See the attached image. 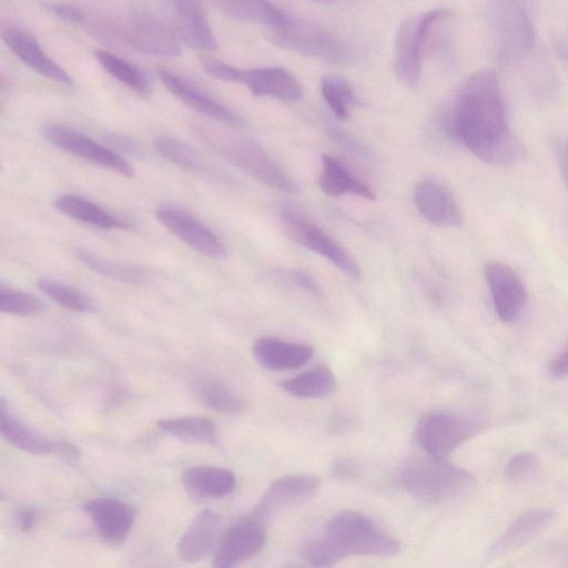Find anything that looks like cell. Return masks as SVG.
Returning <instances> with one entry per match:
<instances>
[{"label": "cell", "instance_id": "cell-1", "mask_svg": "<svg viewBox=\"0 0 568 568\" xmlns=\"http://www.w3.org/2000/svg\"><path fill=\"white\" fill-rule=\"evenodd\" d=\"M446 128L485 163L508 165L523 155V146L508 125L501 88L493 70L475 72L462 84Z\"/></svg>", "mask_w": 568, "mask_h": 568}, {"label": "cell", "instance_id": "cell-2", "mask_svg": "<svg viewBox=\"0 0 568 568\" xmlns=\"http://www.w3.org/2000/svg\"><path fill=\"white\" fill-rule=\"evenodd\" d=\"M195 131L207 148L257 182L285 193L300 192L296 182L256 143L225 136L206 126H196Z\"/></svg>", "mask_w": 568, "mask_h": 568}, {"label": "cell", "instance_id": "cell-3", "mask_svg": "<svg viewBox=\"0 0 568 568\" xmlns=\"http://www.w3.org/2000/svg\"><path fill=\"white\" fill-rule=\"evenodd\" d=\"M405 489L425 504H437L458 496L474 483V476L447 459L429 455L410 458L400 470Z\"/></svg>", "mask_w": 568, "mask_h": 568}, {"label": "cell", "instance_id": "cell-4", "mask_svg": "<svg viewBox=\"0 0 568 568\" xmlns=\"http://www.w3.org/2000/svg\"><path fill=\"white\" fill-rule=\"evenodd\" d=\"M537 0H490V16L498 60L514 64L532 50V9Z\"/></svg>", "mask_w": 568, "mask_h": 568}, {"label": "cell", "instance_id": "cell-5", "mask_svg": "<svg viewBox=\"0 0 568 568\" xmlns=\"http://www.w3.org/2000/svg\"><path fill=\"white\" fill-rule=\"evenodd\" d=\"M325 536L343 554L349 556L392 557L399 552V542L381 531L364 514L344 510L326 524Z\"/></svg>", "mask_w": 568, "mask_h": 568}, {"label": "cell", "instance_id": "cell-6", "mask_svg": "<svg viewBox=\"0 0 568 568\" xmlns=\"http://www.w3.org/2000/svg\"><path fill=\"white\" fill-rule=\"evenodd\" d=\"M265 36L274 45L295 53L331 63L348 60V50L336 36L302 19L288 17L282 26L268 28Z\"/></svg>", "mask_w": 568, "mask_h": 568}, {"label": "cell", "instance_id": "cell-7", "mask_svg": "<svg viewBox=\"0 0 568 568\" xmlns=\"http://www.w3.org/2000/svg\"><path fill=\"white\" fill-rule=\"evenodd\" d=\"M446 14L443 9L427 10L407 18L399 27L394 48V71L407 87H417L428 39Z\"/></svg>", "mask_w": 568, "mask_h": 568}, {"label": "cell", "instance_id": "cell-8", "mask_svg": "<svg viewBox=\"0 0 568 568\" xmlns=\"http://www.w3.org/2000/svg\"><path fill=\"white\" fill-rule=\"evenodd\" d=\"M477 419L452 412H430L423 415L416 427V438L425 454L447 459L480 428Z\"/></svg>", "mask_w": 568, "mask_h": 568}, {"label": "cell", "instance_id": "cell-9", "mask_svg": "<svg viewBox=\"0 0 568 568\" xmlns=\"http://www.w3.org/2000/svg\"><path fill=\"white\" fill-rule=\"evenodd\" d=\"M280 219L293 242L325 257L346 276L361 278V268L352 254L304 214L286 207L281 211Z\"/></svg>", "mask_w": 568, "mask_h": 568}, {"label": "cell", "instance_id": "cell-10", "mask_svg": "<svg viewBox=\"0 0 568 568\" xmlns=\"http://www.w3.org/2000/svg\"><path fill=\"white\" fill-rule=\"evenodd\" d=\"M266 521L252 510L229 527L215 548L214 566L231 568L260 554L266 542Z\"/></svg>", "mask_w": 568, "mask_h": 568}, {"label": "cell", "instance_id": "cell-11", "mask_svg": "<svg viewBox=\"0 0 568 568\" xmlns=\"http://www.w3.org/2000/svg\"><path fill=\"white\" fill-rule=\"evenodd\" d=\"M119 27L118 37L140 52L158 57H176L182 51L176 34L150 13L135 12Z\"/></svg>", "mask_w": 568, "mask_h": 568}, {"label": "cell", "instance_id": "cell-12", "mask_svg": "<svg viewBox=\"0 0 568 568\" xmlns=\"http://www.w3.org/2000/svg\"><path fill=\"white\" fill-rule=\"evenodd\" d=\"M43 136L52 145L77 158L110 169L128 178L134 174L131 164L119 153L73 129L50 124L43 128Z\"/></svg>", "mask_w": 568, "mask_h": 568}, {"label": "cell", "instance_id": "cell-13", "mask_svg": "<svg viewBox=\"0 0 568 568\" xmlns=\"http://www.w3.org/2000/svg\"><path fill=\"white\" fill-rule=\"evenodd\" d=\"M154 215L173 235L202 255L214 260H224L227 255L224 244L215 233L187 211L173 205H161Z\"/></svg>", "mask_w": 568, "mask_h": 568}, {"label": "cell", "instance_id": "cell-14", "mask_svg": "<svg viewBox=\"0 0 568 568\" xmlns=\"http://www.w3.org/2000/svg\"><path fill=\"white\" fill-rule=\"evenodd\" d=\"M484 274L498 318L505 323L517 320L528 298L519 275L509 265L496 261L486 264Z\"/></svg>", "mask_w": 568, "mask_h": 568}, {"label": "cell", "instance_id": "cell-15", "mask_svg": "<svg viewBox=\"0 0 568 568\" xmlns=\"http://www.w3.org/2000/svg\"><path fill=\"white\" fill-rule=\"evenodd\" d=\"M0 429L2 437L16 448L33 455H55L74 460L79 450L64 439L47 438L18 419L9 409L4 398L0 403Z\"/></svg>", "mask_w": 568, "mask_h": 568}, {"label": "cell", "instance_id": "cell-16", "mask_svg": "<svg viewBox=\"0 0 568 568\" xmlns=\"http://www.w3.org/2000/svg\"><path fill=\"white\" fill-rule=\"evenodd\" d=\"M1 37L13 54L34 72L60 84L72 85L69 73L49 58L37 39L17 27H3Z\"/></svg>", "mask_w": 568, "mask_h": 568}, {"label": "cell", "instance_id": "cell-17", "mask_svg": "<svg viewBox=\"0 0 568 568\" xmlns=\"http://www.w3.org/2000/svg\"><path fill=\"white\" fill-rule=\"evenodd\" d=\"M158 75L162 84L176 99L197 113L225 124H241V119L231 109L216 101L189 80L169 70H159Z\"/></svg>", "mask_w": 568, "mask_h": 568}, {"label": "cell", "instance_id": "cell-18", "mask_svg": "<svg viewBox=\"0 0 568 568\" xmlns=\"http://www.w3.org/2000/svg\"><path fill=\"white\" fill-rule=\"evenodd\" d=\"M99 535L108 542L124 541L134 521V510L125 501L109 497L93 498L83 505Z\"/></svg>", "mask_w": 568, "mask_h": 568}, {"label": "cell", "instance_id": "cell-19", "mask_svg": "<svg viewBox=\"0 0 568 568\" xmlns=\"http://www.w3.org/2000/svg\"><path fill=\"white\" fill-rule=\"evenodd\" d=\"M320 484V478L312 474H292L280 477L271 484L253 511L267 520L278 510L314 495Z\"/></svg>", "mask_w": 568, "mask_h": 568}, {"label": "cell", "instance_id": "cell-20", "mask_svg": "<svg viewBox=\"0 0 568 568\" xmlns=\"http://www.w3.org/2000/svg\"><path fill=\"white\" fill-rule=\"evenodd\" d=\"M239 83L245 84L255 97H267L285 102L298 101L303 89L297 79L281 67L240 70Z\"/></svg>", "mask_w": 568, "mask_h": 568}, {"label": "cell", "instance_id": "cell-21", "mask_svg": "<svg viewBox=\"0 0 568 568\" xmlns=\"http://www.w3.org/2000/svg\"><path fill=\"white\" fill-rule=\"evenodd\" d=\"M555 518L556 514L547 508H535L523 513L494 540L488 555L499 557L524 547L546 530Z\"/></svg>", "mask_w": 568, "mask_h": 568}, {"label": "cell", "instance_id": "cell-22", "mask_svg": "<svg viewBox=\"0 0 568 568\" xmlns=\"http://www.w3.org/2000/svg\"><path fill=\"white\" fill-rule=\"evenodd\" d=\"M414 203L430 223L453 227L463 224V215L452 193L440 183L425 180L414 190Z\"/></svg>", "mask_w": 568, "mask_h": 568}, {"label": "cell", "instance_id": "cell-23", "mask_svg": "<svg viewBox=\"0 0 568 568\" xmlns=\"http://www.w3.org/2000/svg\"><path fill=\"white\" fill-rule=\"evenodd\" d=\"M221 517L215 511H200L179 540L178 554L181 560L196 562L215 550L221 538Z\"/></svg>", "mask_w": 568, "mask_h": 568}, {"label": "cell", "instance_id": "cell-24", "mask_svg": "<svg viewBox=\"0 0 568 568\" xmlns=\"http://www.w3.org/2000/svg\"><path fill=\"white\" fill-rule=\"evenodd\" d=\"M255 359L272 371L293 369L306 364L314 354L311 345L275 337H260L252 345Z\"/></svg>", "mask_w": 568, "mask_h": 568}, {"label": "cell", "instance_id": "cell-25", "mask_svg": "<svg viewBox=\"0 0 568 568\" xmlns=\"http://www.w3.org/2000/svg\"><path fill=\"white\" fill-rule=\"evenodd\" d=\"M182 38L194 49L215 51L217 42L202 0H172Z\"/></svg>", "mask_w": 568, "mask_h": 568}, {"label": "cell", "instance_id": "cell-26", "mask_svg": "<svg viewBox=\"0 0 568 568\" xmlns=\"http://www.w3.org/2000/svg\"><path fill=\"white\" fill-rule=\"evenodd\" d=\"M181 483L196 498H222L233 491L236 484L232 470L216 466H193L183 470Z\"/></svg>", "mask_w": 568, "mask_h": 568}, {"label": "cell", "instance_id": "cell-27", "mask_svg": "<svg viewBox=\"0 0 568 568\" xmlns=\"http://www.w3.org/2000/svg\"><path fill=\"white\" fill-rule=\"evenodd\" d=\"M54 207L75 221L103 230H124L129 223L82 196L63 194L54 200Z\"/></svg>", "mask_w": 568, "mask_h": 568}, {"label": "cell", "instance_id": "cell-28", "mask_svg": "<svg viewBox=\"0 0 568 568\" xmlns=\"http://www.w3.org/2000/svg\"><path fill=\"white\" fill-rule=\"evenodd\" d=\"M154 149L169 162L203 180L219 178V172L207 159L179 139L159 136L154 140Z\"/></svg>", "mask_w": 568, "mask_h": 568}, {"label": "cell", "instance_id": "cell-29", "mask_svg": "<svg viewBox=\"0 0 568 568\" xmlns=\"http://www.w3.org/2000/svg\"><path fill=\"white\" fill-rule=\"evenodd\" d=\"M318 185L329 196L352 193L367 200L375 199L374 191L367 184L356 179L343 163L328 154L322 156Z\"/></svg>", "mask_w": 568, "mask_h": 568}, {"label": "cell", "instance_id": "cell-30", "mask_svg": "<svg viewBox=\"0 0 568 568\" xmlns=\"http://www.w3.org/2000/svg\"><path fill=\"white\" fill-rule=\"evenodd\" d=\"M227 17L255 24L275 28L282 26L288 16L270 0H212Z\"/></svg>", "mask_w": 568, "mask_h": 568}, {"label": "cell", "instance_id": "cell-31", "mask_svg": "<svg viewBox=\"0 0 568 568\" xmlns=\"http://www.w3.org/2000/svg\"><path fill=\"white\" fill-rule=\"evenodd\" d=\"M281 387L297 398H323L336 389V378L329 367L318 365L283 381Z\"/></svg>", "mask_w": 568, "mask_h": 568}, {"label": "cell", "instance_id": "cell-32", "mask_svg": "<svg viewBox=\"0 0 568 568\" xmlns=\"http://www.w3.org/2000/svg\"><path fill=\"white\" fill-rule=\"evenodd\" d=\"M158 427L164 433L187 443L214 445L217 443L215 424L202 416H185L158 420Z\"/></svg>", "mask_w": 568, "mask_h": 568}, {"label": "cell", "instance_id": "cell-33", "mask_svg": "<svg viewBox=\"0 0 568 568\" xmlns=\"http://www.w3.org/2000/svg\"><path fill=\"white\" fill-rule=\"evenodd\" d=\"M73 254L88 268L113 281L140 284L148 277L138 266L105 258L84 247H75Z\"/></svg>", "mask_w": 568, "mask_h": 568}, {"label": "cell", "instance_id": "cell-34", "mask_svg": "<svg viewBox=\"0 0 568 568\" xmlns=\"http://www.w3.org/2000/svg\"><path fill=\"white\" fill-rule=\"evenodd\" d=\"M94 57L109 74L129 89L140 94L149 92L148 78L134 64L105 50L94 51Z\"/></svg>", "mask_w": 568, "mask_h": 568}, {"label": "cell", "instance_id": "cell-35", "mask_svg": "<svg viewBox=\"0 0 568 568\" xmlns=\"http://www.w3.org/2000/svg\"><path fill=\"white\" fill-rule=\"evenodd\" d=\"M195 393L199 399L209 408L225 414H236L242 407V400L222 382L204 377L197 381Z\"/></svg>", "mask_w": 568, "mask_h": 568}, {"label": "cell", "instance_id": "cell-36", "mask_svg": "<svg viewBox=\"0 0 568 568\" xmlns=\"http://www.w3.org/2000/svg\"><path fill=\"white\" fill-rule=\"evenodd\" d=\"M39 290L60 306L78 312L92 313L97 310L94 302L81 291L52 278H41Z\"/></svg>", "mask_w": 568, "mask_h": 568}, {"label": "cell", "instance_id": "cell-37", "mask_svg": "<svg viewBox=\"0 0 568 568\" xmlns=\"http://www.w3.org/2000/svg\"><path fill=\"white\" fill-rule=\"evenodd\" d=\"M321 91L328 108L339 120L349 118V111L356 103L348 82L337 75H325L321 81Z\"/></svg>", "mask_w": 568, "mask_h": 568}, {"label": "cell", "instance_id": "cell-38", "mask_svg": "<svg viewBox=\"0 0 568 568\" xmlns=\"http://www.w3.org/2000/svg\"><path fill=\"white\" fill-rule=\"evenodd\" d=\"M44 307V303L33 294L1 284L0 310L2 313L26 316L37 314Z\"/></svg>", "mask_w": 568, "mask_h": 568}, {"label": "cell", "instance_id": "cell-39", "mask_svg": "<svg viewBox=\"0 0 568 568\" xmlns=\"http://www.w3.org/2000/svg\"><path fill=\"white\" fill-rule=\"evenodd\" d=\"M539 470V459L531 452H521L508 459L504 468L507 483L518 485L534 477Z\"/></svg>", "mask_w": 568, "mask_h": 568}, {"label": "cell", "instance_id": "cell-40", "mask_svg": "<svg viewBox=\"0 0 568 568\" xmlns=\"http://www.w3.org/2000/svg\"><path fill=\"white\" fill-rule=\"evenodd\" d=\"M303 558L314 567H328L345 559L337 546L326 536L305 545Z\"/></svg>", "mask_w": 568, "mask_h": 568}, {"label": "cell", "instance_id": "cell-41", "mask_svg": "<svg viewBox=\"0 0 568 568\" xmlns=\"http://www.w3.org/2000/svg\"><path fill=\"white\" fill-rule=\"evenodd\" d=\"M203 68L211 77L215 79L227 82H239L241 69L232 67L227 63L209 58L203 60Z\"/></svg>", "mask_w": 568, "mask_h": 568}, {"label": "cell", "instance_id": "cell-42", "mask_svg": "<svg viewBox=\"0 0 568 568\" xmlns=\"http://www.w3.org/2000/svg\"><path fill=\"white\" fill-rule=\"evenodd\" d=\"M45 8L57 17L74 24H84L85 14L79 8L68 3H48Z\"/></svg>", "mask_w": 568, "mask_h": 568}, {"label": "cell", "instance_id": "cell-43", "mask_svg": "<svg viewBox=\"0 0 568 568\" xmlns=\"http://www.w3.org/2000/svg\"><path fill=\"white\" fill-rule=\"evenodd\" d=\"M333 476L339 479H353L358 473L357 464L349 458H339L332 464Z\"/></svg>", "mask_w": 568, "mask_h": 568}, {"label": "cell", "instance_id": "cell-44", "mask_svg": "<svg viewBox=\"0 0 568 568\" xmlns=\"http://www.w3.org/2000/svg\"><path fill=\"white\" fill-rule=\"evenodd\" d=\"M287 275L291 282L304 291H307L314 295L321 294L320 287L307 273L300 270H294L287 272Z\"/></svg>", "mask_w": 568, "mask_h": 568}, {"label": "cell", "instance_id": "cell-45", "mask_svg": "<svg viewBox=\"0 0 568 568\" xmlns=\"http://www.w3.org/2000/svg\"><path fill=\"white\" fill-rule=\"evenodd\" d=\"M37 518V511L33 508L22 507L16 513L14 523L20 531L28 532L36 526Z\"/></svg>", "mask_w": 568, "mask_h": 568}, {"label": "cell", "instance_id": "cell-46", "mask_svg": "<svg viewBox=\"0 0 568 568\" xmlns=\"http://www.w3.org/2000/svg\"><path fill=\"white\" fill-rule=\"evenodd\" d=\"M549 373L552 377L561 378L568 375V343L549 363Z\"/></svg>", "mask_w": 568, "mask_h": 568}, {"label": "cell", "instance_id": "cell-47", "mask_svg": "<svg viewBox=\"0 0 568 568\" xmlns=\"http://www.w3.org/2000/svg\"><path fill=\"white\" fill-rule=\"evenodd\" d=\"M108 139L110 140V142L112 144L115 145L116 149H119L121 151L133 153V154H140L139 145L135 142H133L132 140H130L129 138H125V136L116 134V133H112V134L108 135Z\"/></svg>", "mask_w": 568, "mask_h": 568}, {"label": "cell", "instance_id": "cell-48", "mask_svg": "<svg viewBox=\"0 0 568 568\" xmlns=\"http://www.w3.org/2000/svg\"><path fill=\"white\" fill-rule=\"evenodd\" d=\"M555 50L558 57L568 63V30L558 38L555 43Z\"/></svg>", "mask_w": 568, "mask_h": 568}, {"label": "cell", "instance_id": "cell-49", "mask_svg": "<svg viewBox=\"0 0 568 568\" xmlns=\"http://www.w3.org/2000/svg\"><path fill=\"white\" fill-rule=\"evenodd\" d=\"M559 165L564 181L568 187V141L561 148L559 154Z\"/></svg>", "mask_w": 568, "mask_h": 568}, {"label": "cell", "instance_id": "cell-50", "mask_svg": "<svg viewBox=\"0 0 568 568\" xmlns=\"http://www.w3.org/2000/svg\"><path fill=\"white\" fill-rule=\"evenodd\" d=\"M311 1L320 2V3H333V2H336L338 0H311Z\"/></svg>", "mask_w": 568, "mask_h": 568}]
</instances>
